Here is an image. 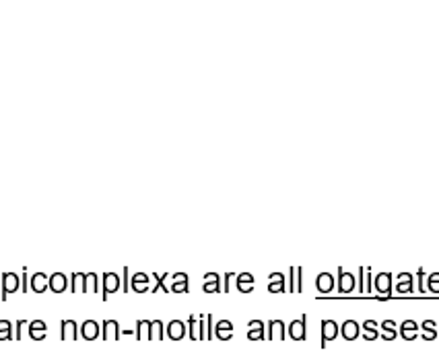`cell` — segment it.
I'll list each match as a JSON object with an SVG mask.
<instances>
[{
    "instance_id": "1",
    "label": "cell",
    "mask_w": 439,
    "mask_h": 357,
    "mask_svg": "<svg viewBox=\"0 0 439 357\" xmlns=\"http://www.w3.org/2000/svg\"><path fill=\"white\" fill-rule=\"evenodd\" d=\"M373 289L379 293V297L396 299V297L392 295V274H390V272H379V274H375V279H373Z\"/></svg>"
},
{
    "instance_id": "2",
    "label": "cell",
    "mask_w": 439,
    "mask_h": 357,
    "mask_svg": "<svg viewBox=\"0 0 439 357\" xmlns=\"http://www.w3.org/2000/svg\"><path fill=\"white\" fill-rule=\"evenodd\" d=\"M289 337L293 341H305L307 337V316L303 314L301 318L289 322Z\"/></svg>"
},
{
    "instance_id": "3",
    "label": "cell",
    "mask_w": 439,
    "mask_h": 357,
    "mask_svg": "<svg viewBox=\"0 0 439 357\" xmlns=\"http://www.w3.org/2000/svg\"><path fill=\"white\" fill-rule=\"evenodd\" d=\"M396 291H398V295H402V297H410V295H413V291H415V279H413V274H410V272H400V274H398Z\"/></svg>"
},
{
    "instance_id": "4",
    "label": "cell",
    "mask_w": 439,
    "mask_h": 357,
    "mask_svg": "<svg viewBox=\"0 0 439 357\" xmlns=\"http://www.w3.org/2000/svg\"><path fill=\"white\" fill-rule=\"evenodd\" d=\"M338 333H340V337L345 341H355V339H359V335H361V324L357 320H345L340 324Z\"/></svg>"
},
{
    "instance_id": "5",
    "label": "cell",
    "mask_w": 439,
    "mask_h": 357,
    "mask_svg": "<svg viewBox=\"0 0 439 357\" xmlns=\"http://www.w3.org/2000/svg\"><path fill=\"white\" fill-rule=\"evenodd\" d=\"M338 337V322H334V320H324L322 322V349L328 345L330 341H334Z\"/></svg>"
},
{
    "instance_id": "6",
    "label": "cell",
    "mask_w": 439,
    "mask_h": 357,
    "mask_svg": "<svg viewBox=\"0 0 439 357\" xmlns=\"http://www.w3.org/2000/svg\"><path fill=\"white\" fill-rule=\"evenodd\" d=\"M353 289H355V274L347 272L345 268H338V291L347 295Z\"/></svg>"
},
{
    "instance_id": "7",
    "label": "cell",
    "mask_w": 439,
    "mask_h": 357,
    "mask_svg": "<svg viewBox=\"0 0 439 357\" xmlns=\"http://www.w3.org/2000/svg\"><path fill=\"white\" fill-rule=\"evenodd\" d=\"M287 337V326H285V322L283 320H270L268 322V333H266V339L268 341H272V339H279V341H283Z\"/></svg>"
},
{
    "instance_id": "8",
    "label": "cell",
    "mask_w": 439,
    "mask_h": 357,
    "mask_svg": "<svg viewBox=\"0 0 439 357\" xmlns=\"http://www.w3.org/2000/svg\"><path fill=\"white\" fill-rule=\"evenodd\" d=\"M315 287H318V291H320L322 295L330 293V291L334 289V277H332L330 272H320L318 277H315Z\"/></svg>"
},
{
    "instance_id": "9",
    "label": "cell",
    "mask_w": 439,
    "mask_h": 357,
    "mask_svg": "<svg viewBox=\"0 0 439 357\" xmlns=\"http://www.w3.org/2000/svg\"><path fill=\"white\" fill-rule=\"evenodd\" d=\"M120 289V279L116 272H105L103 274V297H107V293H114Z\"/></svg>"
},
{
    "instance_id": "10",
    "label": "cell",
    "mask_w": 439,
    "mask_h": 357,
    "mask_svg": "<svg viewBox=\"0 0 439 357\" xmlns=\"http://www.w3.org/2000/svg\"><path fill=\"white\" fill-rule=\"evenodd\" d=\"M248 339H250V341H262V339H266V333H264V322H262V320H252V322H250Z\"/></svg>"
},
{
    "instance_id": "11",
    "label": "cell",
    "mask_w": 439,
    "mask_h": 357,
    "mask_svg": "<svg viewBox=\"0 0 439 357\" xmlns=\"http://www.w3.org/2000/svg\"><path fill=\"white\" fill-rule=\"evenodd\" d=\"M184 335H186V324L182 320H171L167 326V337L173 341H180Z\"/></svg>"
},
{
    "instance_id": "12",
    "label": "cell",
    "mask_w": 439,
    "mask_h": 357,
    "mask_svg": "<svg viewBox=\"0 0 439 357\" xmlns=\"http://www.w3.org/2000/svg\"><path fill=\"white\" fill-rule=\"evenodd\" d=\"M377 322L375 320H365L363 324H361V328H363V339L365 341H375V339H379V333H377Z\"/></svg>"
},
{
    "instance_id": "13",
    "label": "cell",
    "mask_w": 439,
    "mask_h": 357,
    "mask_svg": "<svg viewBox=\"0 0 439 357\" xmlns=\"http://www.w3.org/2000/svg\"><path fill=\"white\" fill-rule=\"evenodd\" d=\"M423 339L425 341H435L437 339V322L435 320H423Z\"/></svg>"
},
{
    "instance_id": "14",
    "label": "cell",
    "mask_w": 439,
    "mask_h": 357,
    "mask_svg": "<svg viewBox=\"0 0 439 357\" xmlns=\"http://www.w3.org/2000/svg\"><path fill=\"white\" fill-rule=\"evenodd\" d=\"M148 277L145 272H139V274H134L132 277V289L134 291H139V293H143V291H146L148 289Z\"/></svg>"
},
{
    "instance_id": "15",
    "label": "cell",
    "mask_w": 439,
    "mask_h": 357,
    "mask_svg": "<svg viewBox=\"0 0 439 357\" xmlns=\"http://www.w3.org/2000/svg\"><path fill=\"white\" fill-rule=\"evenodd\" d=\"M97 335H99V324L95 322V320H87V322L83 324V337L89 339V341H93V339H97Z\"/></svg>"
},
{
    "instance_id": "16",
    "label": "cell",
    "mask_w": 439,
    "mask_h": 357,
    "mask_svg": "<svg viewBox=\"0 0 439 357\" xmlns=\"http://www.w3.org/2000/svg\"><path fill=\"white\" fill-rule=\"evenodd\" d=\"M204 291L207 293H215V291H221V285H219V277L217 274H207L204 277Z\"/></svg>"
},
{
    "instance_id": "17",
    "label": "cell",
    "mask_w": 439,
    "mask_h": 357,
    "mask_svg": "<svg viewBox=\"0 0 439 357\" xmlns=\"http://www.w3.org/2000/svg\"><path fill=\"white\" fill-rule=\"evenodd\" d=\"M50 287H52L54 291H58V293L64 291V289H66V277H64L62 272L52 274V277H50Z\"/></svg>"
},
{
    "instance_id": "18",
    "label": "cell",
    "mask_w": 439,
    "mask_h": 357,
    "mask_svg": "<svg viewBox=\"0 0 439 357\" xmlns=\"http://www.w3.org/2000/svg\"><path fill=\"white\" fill-rule=\"evenodd\" d=\"M103 337L105 339H112V337H120L118 335V322L116 320H105V324H103Z\"/></svg>"
},
{
    "instance_id": "19",
    "label": "cell",
    "mask_w": 439,
    "mask_h": 357,
    "mask_svg": "<svg viewBox=\"0 0 439 357\" xmlns=\"http://www.w3.org/2000/svg\"><path fill=\"white\" fill-rule=\"evenodd\" d=\"M175 283H173V291H188V277L186 274H175Z\"/></svg>"
},
{
    "instance_id": "20",
    "label": "cell",
    "mask_w": 439,
    "mask_h": 357,
    "mask_svg": "<svg viewBox=\"0 0 439 357\" xmlns=\"http://www.w3.org/2000/svg\"><path fill=\"white\" fill-rule=\"evenodd\" d=\"M62 333H64V335H62L64 339H66V337H71V339H74V337H76V324H74L73 320H68V322H64V324H62Z\"/></svg>"
},
{
    "instance_id": "21",
    "label": "cell",
    "mask_w": 439,
    "mask_h": 357,
    "mask_svg": "<svg viewBox=\"0 0 439 357\" xmlns=\"http://www.w3.org/2000/svg\"><path fill=\"white\" fill-rule=\"evenodd\" d=\"M427 287L431 293H439V272H431L427 279Z\"/></svg>"
},
{
    "instance_id": "22",
    "label": "cell",
    "mask_w": 439,
    "mask_h": 357,
    "mask_svg": "<svg viewBox=\"0 0 439 357\" xmlns=\"http://www.w3.org/2000/svg\"><path fill=\"white\" fill-rule=\"evenodd\" d=\"M136 337H148L150 339V322H146V320H141L139 322V328H136Z\"/></svg>"
},
{
    "instance_id": "23",
    "label": "cell",
    "mask_w": 439,
    "mask_h": 357,
    "mask_svg": "<svg viewBox=\"0 0 439 357\" xmlns=\"http://www.w3.org/2000/svg\"><path fill=\"white\" fill-rule=\"evenodd\" d=\"M46 274H35V277L31 279V285H33V289L35 291H44L46 289Z\"/></svg>"
},
{
    "instance_id": "24",
    "label": "cell",
    "mask_w": 439,
    "mask_h": 357,
    "mask_svg": "<svg viewBox=\"0 0 439 357\" xmlns=\"http://www.w3.org/2000/svg\"><path fill=\"white\" fill-rule=\"evenodd\" d=\"M163 339V324L159 322V320H155V322H150V339Z\"/></svg>"
},
{
    "instance_id": "25",
    "label": "cell",
    "mask_w": 439,
    "mask_h": 357,
    "mask_svg": "<svg viewBox=\"0 0 439 357\" xmlns=\"http://www.w3.org/2000/svg\"><path fill=\"white\" fill-rule=\"evenodd\" d=\"M268 291H270V293H283V291H287L285 281H272V283L268 285Z\"/></svg>"
},
{
    "instance_id": "26",
    "label": "cell",
    "mask_w": 439,
    "mask_h": 357,
    "mask_svg": "<svg viewBox=\"0 0 439 357\" xmlns=\"http://www.w3.org/2000/svg\"><path fill=\"white\" fill-rule=\"evenodd\" d=\"M215 333H233V324H231L229 320H221V322H217Z\"/></svg>"
},
{
    "instance_id": "27",
    "label": "cell",
    "mask_w": 439,
    "mask_h": 357,
    "mask_svg": "<svg viewBox=\"0 0 439 357\" xmlns=\"http://www.w3.org/2000/svg\"><path fill=\"white\" fill-rule=\"evenodd\" d=\"M423 279H425V268H419L417 270V287L421 291V297H425V293H427V289H425V285H423Z\"/></svg>"
},
{
    "instance_id": "28",
    "label": "cell",
    "mask_w": 439,
    "mask_h": 357,
    "mask_svg": "<svg viewBox=\"0 0 439 357\" xmlns=\"http://www.w3.org/2000/svg\"><path fill=\"white\" fill-rule=\"evenodd\" d=\"M400 331H408V333H419V324L415 320H404L400 324Z\"/></svg>"
},
{
    "instance_id": "29",
    "label": "cell",
    "mask_w": 439,
    "mask_h": 357,
    "mask_svg": "<svg viewBox=\"0 0 439 357\" xmlns=\"http://www.w3.org/2000/svg\"><path fill=\"white\" fill-rule=\"evenodd\" d=\"M357 287H359V293H363L365 291V267H361L359 270H357Z\"/></svg>"
},
{
    "instance_id": "30",
    "label": "cell",
    "mask_w": 439,
    "mask_h": 357,
    "mask_svg": "<svg viewBox=\"0 0 439 357\" xmlns=\"http://www.w3.org/2000/svg\"><path fill=\"white\" fill-rule=\"evenodd\" d=\"M383 341H394L398 337V331L396 328H381V335H379Z\"/></svg>"
},
{
    "instance_id": "31",
    "label": "cell",
    "mask_w": 439,
    "mask_h": 357,
    "mask_svg": "<svg viewBox=\"0 0 439 357\" xmlns=\"http://www.w3.org/2000/svg\"><path fill=\"white\" fill-rule=\"evenodd\" d=\"M289 291H297V267L289 268Z\"/></svg>"
},
{
    "instance_id": "32",
    "label": "cell",
    "mask_w": 439,
    "mask_h": 357,
    "mask_svg": "<svg viewBox=\"0 0 439 357\" xmlns=\"http://www.w3.org/2000/svg\"><path fill=\"white\" fill-rule=\"evenodd\" d=\"M235 279H237V285H239V283H245V285H254V277H252L250 272H241V274H237Z\"/></svg>"
},
{
    "instance_id": "33",
    "label": "cell",
    "mask_w": 439,
    "mask_h": 357,
    "mask_svg": "<svg viewBox=\"0 0 439 357\" xmlns=\"http://www.w3.org/2000/svg\"><path fill=\"white\" fill-rule=\"evenodd\" d=\"M237 289H239L241 293H250V291L254 289V285H245V283H239V285H237Z\"/></svg>"
},
{
    "instance_id": "34",
    "label": "cell",
    "mask_w": 439,
    "mask_h": 357,
    "mask_svg": "<svg viewBox=\"0 0 439 357\" xmlns=\"http://www.w3.org/2000/svg\"><path fill=\"white\" fill-rule=\"evenodd\" d=\"M268 281L272 283V281H285V277L281 272H270V277H268Z\"/></svg>"
},
{
    "instance_id": "35",
    "label": "cell",
    "mask_w": 439,
    "mask_h": 357,
    "mask_svg": "<svg viewBox=\"0 0 439 357\" xmlns=\"http://www.w3.org/2000/svg\"><path fill=\"white\" fill-rule=\"evenodd\" d=\"M379 328H396V322H394V320H383V322L379 324Z\"/></svg>"
}]
</instances>
